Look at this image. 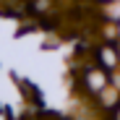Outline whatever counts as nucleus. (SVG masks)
I'll list each match as a JSON object with an SVG mask.
<instances>
[{"label": "nucleus", "instance_id": "nucleus-1", "mask_svg": "<svg viewBox=\"0 0 120 120\" xmlns=\"http://www.w3.org/2000/svg\"><path fill=\"white\" fill-rule=\"evenodd\" d=\"M99 60H102V65H107V68H115V63H117L115 50H112V47H102V50H99Z\"/></svg>", "mask_w": 120, "mask_h": 120}]
</instances>
